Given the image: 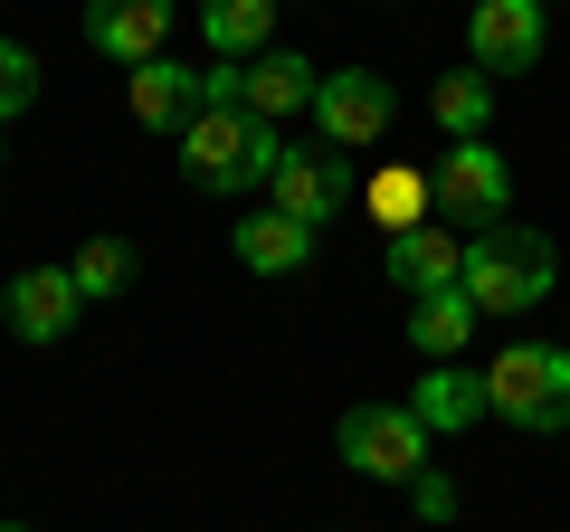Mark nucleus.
<instances>
[{
  "label": "nucleus",
  "instance_id": "aec40b11",
  "mask_svg": "<svg viewBox=\"0 0 570 532\" xmlns=\"http://www.w3.org/2000/svg\"><path fill=\"white\" fill-rule=\"evenodd\" d=\"M77 286H86V305L124 295V286H134V247H124V238H86L77 247Z\"/></svg>",
  "mask_w": 570,
  "mask_h": 532
},
{
  "label": "nucleus",
  "instance_id": "423d86ee",
  "mask_svg": "<svg viewBox=\"0 0 570 532\" xmlns=\"http://www.w3.org/2000/svg\"><path fill=\"white\" fill-rule=\"evenodd\" d=\"M428 181H438V209L456 228H494L513 209V171H504V152H485V134L475 144H448V162L428 171Z\"/></svg>",
  "mask_w": 570,
  "mask_h": 532
},
{
  "label": "nucleus",
  "instance_id": "0eeeda50",
  "mask_svg": "<svg viewBox=\"0 0 570 532\" xmlns=\"http://www.w3.org/2000/svg\"><path fill=\"white\" fill-rule=\"evenodd\" d=\"M466 48H475L485 77H532V67H542V0H475Z\"/></svg>",
  "mask_w": 570,
  "mask_h": 532
},
{
  "label": "nucleus",
  "instance_id": "393cba45",
  "mask_svg": "<svg viewBox=\"0 0 570 532\" xmlns=\"http://www.w3.org/2000/svg\"><path fill=\"white\" fill-rule=\"evenodd\" d=\"M542 10H551V0H542Z\"/></svg>",
  "mask_w": 570,
  "mask_h": 532
},
{
  "label": "nucleus",
  "instance_id": "1a4fd4ad",
  "mask_svg": "<svg viewBox=\"0 0 570 532\" xmlns=\"http://www.w3.org/2000/svg\"><path fill=\"white\" fill-rule=\"evenodd\" d=\"M381 266H390V286H400V295H438V286H456V276H466V238H456V219L390 228Z\"/></svg>",
  "mask_w": 570,
  "mask_h": 532
},
{
  "label": "nucleus",
  "instance_id": "5701e85b",
  "mask_svg": "<svg viewBox=\"0 0 570 532\" xmlns=\"http://www.w3.org/2000/svg\"><path fill=\"white\" fill-rule=\"evenodd\" d=\"M409 504H419L428 523H448V513H456V485H448V475H428V466H419V475H409Z\"/></svg>",
  "mask_w": 570,
  "mask_h": 532
},
{
  "label": "nucleus",
  "instance_id": "412c9836",
  "mask_svg": "<svg viewBox=\"0 0 570 532\" xmlns=\"http://www.w3.org/2000/svg\"><path fill=\"white\" fill-rule=\"evenodd\" d=\"M29 96H39V58H29L20 39H0V124L29 115Z\"/></svg>",
  "mask_w": 570,
  "mask_h": 532
},
{
  "label": "nucleus",
  "instance_id": "f3484780",
  "mask_svg": "<svg viewBox=\"0 0 570 532\" xmlns=\"http://www.w3.org/2000/svg\"><path fill=\"white\" fill-rule=\"evenodd\" d=\"M266 29H276V0H200V39L219 58H257Z\"/></svg>",
  "mask_w": 570,
  "mask_h": 532
},
{
  "label": "nucleus",
  "instance_id": "4be33fe9",
  "mask_svg": "<svg viewBox=\"0 0 570 532\" xmlns=\"http://www.w3.org/2000/svg\"><path fill=\"white\" fill-rule=\"evenodd\" d=\"M200 105H247V58H219V67H200Z\"/></svg>",
  "mask_w": 570,
  "mask_h": 532
},
{
  "label": "nucleus",
  "instance_id": "6ab92c4d",
  "mask_svg": "<svg viewBox=\"0 0 570 532\" xmlns=\"http://www.w3.org/2000/svg\"><path fill=\"white\" fill-rule=\"evenodd\" d=\"M428 200H438L428 171H381V181H371V219H381V228H419Z\"/></svg>",
  "mask_w": 570,
  "mask_h": 532
},
{
  "label": "nucleus",
  "instance_id": "7ed1b4c3",
  "mask_svg": "<svg viewBox=\"0 0 570 532\" xmlns=\"http://www.w3.org/2000/svg\"><path fill=\"white\" fill-rule=\"evenodd\" d=\"M485 410L523 437H551L570 428V352L561 343H513L485 362Z\"/></svg>",
  "mask_w": 570,
  "mask_h": 532
},
{
  "label": "nucleus",
  "instance_id": "f8f14e48",
  "mask_svg": "<svg viewBox=\"0 0 570 532\" xmlns=\"http://www.w3.org/2000/svg\"><path fill=\"white\" fill-rule=\"evenodd\" d=\"M124 105H134V124H153V134H181V124L200 115V77H190L181 58H142V67H124Z\"/></svg>",
  "mask_w": 570,
  "mask_h": 532
},
{
  "label": "nucleus",
  "instance_id": "9b49d317",
  "mask_svg": "<svg viewBox=\"0 0 570 532\" xmlns=\"http://www.w3.org/2000/svg\"><path fill=\"white\" fill-rule=\"evenodd\" d=\"M314 238H324L314 219H295V209L266 200V209H247V219H238V238H228V247H238L247 276H295V266L314 257Z\"/></svg>",
  "mask_w": 570,
  "mask_h": 532
},
{
  "label": "nucleus",
  "instance_id": "b1692460",
  "mask_svg": "<svg viewBox=\"0 0 570 532\" xmlns=\"http://www.w3.org/2000/svg\"><path fill=\"white\" fill-rule=\"evenodd\" d=\"M0 532H29V523H0Z\"/></svg>",
  "mask_w": 570,
  "mask_h": 532
},
{
  "label": "nucleus",
  "instance_id": "20e7f679",
  "mask_svg": "<svg viewBox=\"0 0 570 532\" xmlns=\"http://www.w3.org/2000/svg\"><path fill=\"white\" fill-rule=\"evenodd\" d=\"M333 447H343V466L371 475V485H409V475L428 466V418L409 410V400H362V410H343Z\"/></svg>",
  "mask_w": 570,
  "mask_h": 532
},
{
  "label": "nucleus",
  "instance_id": "ddd939ff",
  "mask_svg": "<svg viewBox=\"0 0 570 532\" xmlns=\"http://www.w3.org/2000/svg\"><path fill=\"white\" fill-rule=\"evenodd\" d=\"M314 86H324V67L295 58V48H257L247 58V115H314Z\"/></svg>",
  "mask_w": 570,
  "mask_h": 532
},
{
  "label": "nucleus",
  "instance_id": "9d476101",
  "mask_svg": "<svg viewBox=\"0 0 570 532\" xmlns=\"http://www.w3.org/2000/svg\"><path fill=\"white\" fill-rule=\"evenodd\" d=\"M171 39V0H86V48L115 67H142V58H163Z\"/></svg>",
  "mask_w": 570,
  "mask_h": 532
},
{
  "label": "nucleus",
  "instance_id": "39448f33",
  "mask_svg": "<svg viewBox=\"0 0 570 532\" xmlns=\"http://www.w3.org/2000/svg\"><path fill=\"white\" fill-rule=\"evenodd\" d=\"M314 124H324V144L371 152L390 124H400V96H390V77H371V67H333V77L314 86Z\"/></svg>",
  "mask_w": 570,
  "mask_h": 532
},
{
  "label": "nucleus",
  "instance_id": "6e6552de",
  "mask_svg": "<svg viewBox=\"0 0 570 532\" xmlns=\"http://www.w3.org/2000/svg\"><path fill=\"white\" fill-rule=\"evenodd\" d=\"M0 314H10V333H20V343H67V333H77V314H86L77 266H29V276H10Z\"/></svg>",
  "mask_w": 570,
  "mask_h": 532
},
{
  "label": "nucleus",
  "instance_id": "4468645a",
  "mask_svg": "<svg viewBox=\"0 0 570 532\" xmlns=\"http://www.w3.org/2000/svg\"><path fill=\"white\" fill-rule=\"evenodd\" d=\"M409 410L428 418V437H466L475 418H494V410H485V381L456 371V362H428V381L409 390Z\"/></svg>",
  "mask_w": 570,
  "mask_h": 532
},
{
  "label": "nucleus",
  "instance_id": "dca6fc26",
  "mask_svg": "<svg viewBox=\"0 0 570 532\" xmlns=\"http://www.w3.org/2000/svg\"><path fill=\"white\" fill-rule=\"evenodd\" d=\"M266 190H276V209H295V219H314V228H324L333 209H343V171H333L324 152H285Z\"/></svg>",
  "mask_w": 570,
  "mask_h": 532
},
{
  "label": "nucleus",
  "instance_id": "a211bd4d",
  "mask_svg": "<svg viewBox=\"0 0 570 532\" xmlns=\"http://www.w3.org/2000/svg\"><path fill=\"white\" fill-rule=\"evenodd\" d=\"M428 115L448 124V144H475V134H485V115H494V86H485V67H466V77H438Z\"/></svg>",
  "mask_w": 570,
  "mask_h": 532
},
{
  "label": "nucleus",
  "instance_id": "2eb2a0df",
  "mask_svg": "<svg viewBox=\"0 0 570 532\" xmlns=\"http://www.w3.org/2000/svg\"><path fill=\"white\" fill-rule=\"evenodd\" d=\"M466 343H475V295H466V286L409 295V352H428V362H456Z\"/></svg>",
  "mask_w": 570,
  "mask_h": 532
},
{
  "label": "nucleus",
  "instance_id": "f257e3e1",
  "mask_svg": "<svg viewBox=\"0 0 570 532\" xmlns=\"http://www.w3.org/2000/svg\"><path fill=\"white\" fill-rule=\"evenodd\" d=\"M276 162H285L276 124L247 115V105H200V115L181 124V181H190V190H209V200L276 181Z\"/></svg>",
  "mask_w": 570,
  "mask_h": 532
},
{
  "label": "nucleus",
  "instance_id": "f03ea898",
  "mask_svg": "<svg viewBox=\"0 0 570 532\" xmlns=\"http://www.w3.org/2000/svg\"><path fill=\"white\" fill-rule=\"evenodd\" d=\"M456 286L475 295V314H532V305H551V286H561V247L542 238V228H475V247H466V276Z\"/></svg>",
  "mask_w": 570,
  "mask_h": 532
}]
</instances>
